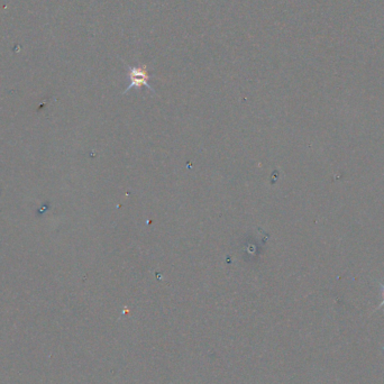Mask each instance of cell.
<instances>
[{"label":"cell","mask_w":384,"mask_h":384,"mask_svg":"<svg viewBox=\"0 0 384 384\" xmlns=\"http://www.w3.org/2000/svg\"><path fill=\"white\" fill-rule=\"evenodd\" d=\"M126 64V63H125ZM127 77L129 80L128 87L126 88L125 94L128 93L130 89L133 88H141V87H145L148 90H151L153 94H155V91L151 87L150 83H148V80L151 79L152 76L147 73V69L145 65L143 66H131L127 65Z\"/></svg>","instance_id":"6da1fadb"},{"label":"cell","mask_w":384,"mask_h":384,"mask_svg":"<svg viewBox=\"0 0 384 384\" xmlns=\"http://www.w3.org/2000/svg\"><path fill=\"white\" fill-rule=\"evenodd\" d=\"M380 285H381V289H382V297H383V300L381 302V305L376 308V310H379V309H381L382 307H384V284L382 282H380Z\"/></svg>","instance_id":"7a4b0ae2"}]
</instances>
